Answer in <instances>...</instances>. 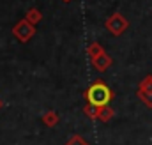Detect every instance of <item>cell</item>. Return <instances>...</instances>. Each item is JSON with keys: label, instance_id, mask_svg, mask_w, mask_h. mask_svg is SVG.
I'll return each instance as SVG.
<instances>
[{"label": "cell", "instance_id": "obj_4", "mask_svg": "<svg viewBox=\"0 0 152 145\" xmlns=\"http://www.w3.org/2000/svg\"><path fill=\"white\" fill-rule=\"evenodd\" d=\"M92 62H94V66H96V69H99V71H104L110 64H112V60H110V57L108 55H104V53H101L99 57H96V59H92Z\"/></svg>", "mask_w": 152, "mask_h": 145}, {"label": "cell", "instance_id": "obj_5", "mask_svg": "<svg viewBox=\"0 0 152 145\" xmlns=\"http://www.w3.org/2000/svg\"><path fill=\"white\" fill-rule=\"evenodd\" d=\"M101 53H104V51L101 50V46H99V44H92V46L88 48V55H90L92 59H96V57H99Z\"/></svg>", "mask_w": 152, "mask_h": 145}, {"label": "cell", "instance_id": "obj_2", "mask_svg": "<svg viewBox=\"0 0 152 145\" xmlns=\"http://www.w3.org/2000/svg\"><path fill=\"white\" fill-rule=\"evenodd\" d=\"M12 32H14V36L18 37L20 41H23V42H25V41H28L30 37L34 36V32H36V30H34V25H30V23H28V20H23V21H20V23L14 27V30H12Z\"/></svg>", "mask_w": 152, "mask_h": 145}, {"label": "cell", "instance_id": "obj_7", "mask_svg": "<svg viewBox=\"0 0 152 145\" xmlns=\"http://www.w3.org/2000/svg\"><path fill=\"white\" fill-rule=\"evenodd\" d=\"M44 122H48V126H53V124L57 122V117H55V113H50V115H46V117H44Z\"/></svg>", "mask_w": 152, "mask_h": 145}, {"label": "cell", "instance_id": "obj_8", "mask_svg": "<svg viewBox=\"0 0 152 145\" xmlns=\"http://www.w3.org/2000/svg\"><path fill=\"white\" fill-rule=\"evenodd\" d=\"M67 145H87V144H85V142H83L80 136H75V138H73V140H71Z\"/></svg>", "mask_w": 152, "mask_h": 145}, {"label": "cell", "instance_id": "obj_1", "mask_svg": "<svg viewBox=\"0 0 152 145\" xmlns=\"http://www.w3.org/2000/svg\"><path fill=\"white\" fill-rule=\"evenodd\" d=\"M88 99H90V103L96 105V106H104V105L110 101V90H108L104 85L96 83V85H92L90 90H88Z\"/></svg>", "mask_w": 152, "mask_h": 145}, {"label": "cell", "instance_id": "obj_6", "mask_svg": "<svg viewBox=\"0 0 152 145\" xmlns=\"http://www.w3.org/2000/svg\"><path fill=\"white\" fill-rule=\"evenodd\" d=\"M97 117H99V119H103V120H108V119L112 117V110H110V108H99Z\"/></svg>", "mask_w": 152, "mask_h": 145}, {"label": "cell", "instance_id": "obj_9", "mask_svg": "<svg viewBox=\"0 0 152 145\" xmlns=\"http://www.w3.org/2000/svg\"><path fill=\"white\" fill-rule=\"evenodd\" d=\"M39 18H41V16H39V12L36 11V9H32V11L28 12V20H34V21H37Z\"/></svg>", "mask_w": 152, "mask_h": 145}, {"label": "cell", "instance_id": "obj_3", "mask_svg": "<svg viewBox=\"0 0 152 145\" xmlns=\"http://www.w3.org/2000/svg\"><path fill=\"white\" fill-rule=\"evenodd\" d=\"M126 27H127V23H126V20H124L120 14H115V16H112V18L108 20V29L113 32L115 36L122 34V32L126 30Z\"/></svg>", "mask_w": 152, "mask_h": 145}]
</instances>
